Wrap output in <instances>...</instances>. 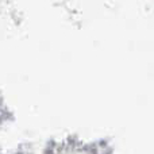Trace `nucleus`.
Returning <instances> with one entry per match:
<instances>
[]
</instances>
